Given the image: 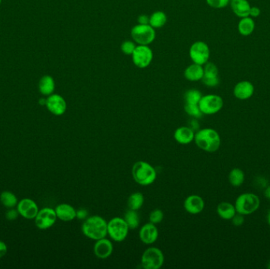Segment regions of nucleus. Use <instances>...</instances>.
Instances as JSON below:
<instances>
[{"label": "nucleus", "instance_id": "b1692460", "mask_svg": "<svg viewBox=\"0 0 270 269\" xmlns=\"http://www.w3.org/2000/svg\"><path fill=\"white\" fill-rule=\"evenodd\" d=\"M167 21V14L164 11L161 10H157V11L153 12V13L149 16V25L153 28V29H160L162 27H164L166 25Z\"/></svg>", "mask_w": 270, "mask_h": 269}, {"label": "nucleus", "instance_id": "49530a36", "mask_svg": "<svg viewBox=\"0 0 270 269\" xmlns=\"http://www.w3.org/2000/svg\"><path fill=\"white\" fill-rule=\"evenodd\" d=\"M268 269H270V262H269V264H268Z\"/></svg>", "mask_w": 270, "mask_h": 269}, {"label": "nucleus", "instance_id": "4468645a", "mask_svg": "<svg viewBox=\"0 0 270 269\" xmlns=\"http://www.w3.org/2000/svg\"><path fill=\"white\" fill-rule=\"evenodd\" d=\"M159 231L155 224L152 223L144 224L139 231V238L144 244L151 245L157 240Z\"/></svg>", "mask_w": 270, "mask_h": 269}, {"label": "nucleus", "instance_id": "f257e3e1", "mask_svg": "<svg viewBox=\"0 0 270 269\" xmlns=\"http://www.w3.org/2000/svg\"><path fill=\"white\" fill-rule=\"evenodd\" d=\"M82 231L88 239L99 240L108 235V222L100 216H90L83 222Z\"/></svg>", "mask_w": 270, "mask_h": 269}, {"label": "nucleus", "instance_id": "bb28decb", "mask_svg": "<svg viewBox=\"0 0 270 269\" xmlns=\"http://www.w3.org/2000/svg\"><path fill=\"white\" fill-rule=\"evenodd\" d=\"M255 21L251 19V17H243L239 23V31L240 34L244 36H249L255 29Z\"/></svg>", "mask_w": 270, "mask_h": 269}, {"label": "nucleus", "instance_id": "a18cd8bd", "mask_svg": "<svg viewBox=\"0 0 270 269\" xmlns=\"http://www.w3.org/2000/svg\"><path fill=\"white\" fill-rule=\"evenodd\" d=\"M267 222H268L269 225L270 226V210L269 211L268 215H267Z\"/></svg>", "mask_w": 270, "mask_h": 269}, {"label": "nucleus", "instance_id": "7ed1b4c3", "mask_svg": "<svg viewBox=\"0 0 270 269\" xmlns=\"http://www.w3.org/2000/svg\"><path fill=\"white\" fill-rule=\"evenodd\" d=\"M134 180L141 186H149L156 178V171L152 165L145 161H137L132 167Z\"/></svg>", "mask_w": 270, "mask_h": 269}, {"label": "nucleus", "instance_id": "9b49d317", "mask_svg": "<svg viewBox=\"0 0 270 269\" xmlns=\"http://www.w3.org/2000/svg\"><path fill=\"white\" fill-rule=\"evenodd\" d=\"M57 219L55 209L52 208H44L39 210L35 217V224L39 229L47 230L52 228Z\"/></svg>", "mask_w": 270, "mask_h": 269}, {"label": "nucleus", "instance_id": "1a4fd4ad", "mask_svg": "<svg viewBox=\"0 0 270 269\" xmlns=\"http://www.w3.org/2000/svg\"><path fill=\"white\" fill-rule=\"evenodd\" d=\"M132 58L135 67L140 69L147 68L153 59V51L148 45H137Z\"/></svg>", "mask_w": 270, "mask_h": 269}, {"label": "nucleus", "instance_id": "6e6552de", "mask_svg": "<svg viewBox=\"0 0 270 269\" xmlns=\"http://www.w3.org/2000/svg\"><path fill=\"white\" fill-rule=\"evenodd\" d=\"M200 110L202 114L211 116L218 113L224 106V101L220 96L215 94L202 96L199 104Z\"/></svg>", "mask_w": 270, "mask_h": 269}, {"label": "nucleus", "instance_id": "ea45409f", "mask_svg": "<svg viewBox=\"0 0 270 269\" xmlns=\"http://www.w3.org/2000/svg\"><path fill=\"white\" fill-rule=\"evenodd\" d=\"M149 23V16L146 14H141L137 17V24L140 25H148Z\"/></svg>", "mask_w": 270, "mask_h": 269}, {"label": "nucleus", "instance_id": "e433bc0d", "mask_svg": "<svg viewBox=\"0 0 270 269\" xmlns=\"http://www.w3.org/2000/svg\"><path fill=\"white\" fill-rule=\"evenodd\" d=\"M244 216H245L236 212V214L235 215V216H233V218L231 220H232L233 225L236 226V227H240V226L243 225V224H244V222H245Z\"/></svg>", "mask_w": 270, "mask_h": 269}, {"label": "nucleus", "instance_id": "37998d69", "mask_svg": "<svg viewBox=\"0 0 270 269\" xmlns=\"http://www.w3.org/2000/svg\"><path fill=\"white\" fill-rule=\"evenodd\" d=\"M265 197H267V199L270 201V186H267L265 190Z\"/></svg>", "mask_w": 270, "mask_h": 269}, {"label": "nucleus", "instance_id": "2eb2a0df", "mask_svg": "<svg viewBox=\"0 0 270 269\" xmlns=\"http://www.w3.org/2000/svg\"><path fill=\"white\" fill-rule=\"evenodd\" d=\"M113 250L114 247L112 241L106 239V237L96 241L94 252L97 258L103 260L109 258L113 254Z\"/></svg>", "mask_w": 270, "mask_h": 269}, {"label": "nucleus", "instance_id": "5701e85b", "mask_svg": "<svg viewBox=\"0 0 270 269\" xmlns=\"http://www.w3.org/2000/svg\"><path fill=\"white\" fill-rule=\"evenodd\" d=\"M217 212L223 220H231L236 214V207L232 203L221 202L217 205Z\"/></svg>", "mask_w": 270, "mask_h": 269}, {"label": "nucleus", "instance_id": "cd10ccee", "mask_svg": "<svg viewBox=\"0 0 270 269\" xmlns=\"http://www.w3.org/2000/svg\"><path fill=\"white\" fill-rule=\"evenodd\" d=\"M0 202L7 209H11L17 206L18 201L17 197L12 192L3 191L0 194Z\"/></svg>", "mask_w": 270, "mask_h": 269}, {"label": "nucleus", "instance_id": "473e14b6", "mask_svg": "<svg viewBox=\"0 0 270 269\" xmlns=\"http://www.w3.org/2000/svg\"><path fill=\"white\" fill-rule=\"evenodd\" d=\"M137 45V44L134 40H125L121 44L120 49L124 55L132 56Z\"/></svg>", "mask_w": 270, "mask_h": 269}, {"label": "nucleus", "instance_id": "a19ab883", "mask_svg": "<svg viewBox=\"0 0 270 269\" xmlns=\"http://www.w3.org/2000/svg\"><path fill=\"white\" fill-rule=\"evenodd\" d=\"M7 253V246L6 243L0 240V258H3Z\"/></svg>", "mask_w": 270, "mask_h": 269}, {"label": "nucleus", "instance_id": "f704fd0d", "mask_svg": "<svg viewBox=\"0 0 270 269\" xmlns=\"http://www.w3.org/2000/svg\"><path fill=\"white\" fill-rule=\"evenodd\" d=\"M230 0H206L208 5L210 7L215 9H221L228 6Z\"/></svg>", "mask_w": 270, "mask_h": 269}, {"label": "nucleus", "instance_id": "c03bdc74", "mask_svg": "<svg viewBox=\"0 0 270 269\" xmlns=\"http://www.w3.org/2000/svg\"><path fill=\"white\" fill-rule=\"evenodd\" d=\"M46 100H47V99L40 98V100H39V104H40V105H41V106L46 105Z\"/></svg>", "mask_w": 270, "mask_h": 269}, {"label": "nucleus", "instance_id": "a211bd4d", "mask_svg": "<svg viewBox=\"0 0 270 269\" xmlns=\"http://www.w3.org/2000/svg\"><path fill=\"white\" fill-rule=\"evenodd\" d=\"M254 92H255V88L252 83L248 81H244V82H239L235 86L233 93L236 98L244 101V100L251 98L253 96Z\"/></svg>", "mask_w": 270, "mask_h": 269}, {"label": "nucleus", "instance_id": "20e7f679", "mask_svg": "<svg viewBox=\"0 0 270 269\" xmlns=\"http://www.w3.org/2000/svg\"><path fill=\"white\" fill-rule=\"evenodd\" d=\"M259 196L252 193H244L236 198L235 207L237 213L249 216L253 214L260 207Z\"/></svg>", "mask_w": 270, "mask_h": 269}, {"label": "nucleus", "instance_id": "4be33fe9", "mask_svg": "<svg viewBox=\"0 0 270 269\" xmlns=\"http://www.w3.org/2000/svg\"><path fill=\"white\" fill-rule=\"evenodd\" d=\"M231 7L236 15L242 18L250 15L251 7L248 0H231Z\"/></svg>", "mask_w": 270, "mask_h": 269}, {"label": "nucleus", "instance_id": "aec40b11", "mask_svg": "<svg viewBox=\"0 0 270 269\" xmlns=\"http://www.w3.org/2000/svg\"><path fill=\"white\" fill-rule=\"evenodd\" d=\"M184 78L190 82L202 81L204 76V67L202 65L193 63L185 69Z\"/></svg>", "mask_w": 270, "mask_h": 269}, {"label": "nucleus", "instance_id": "2f4dec72", "mask_svg": "<svg viewBox=\"0 0 270 269\" xmlns=\"http://www.w3.org/2000/svg\"><path fill=\"white\" fill-rule=\"evenodd\" d=\"M184 110L188 116L195 118V119H199V118L203 116L202 112L200 110L198 105H188V104H185Z\"/></svg>", "mask_w": 270, "mask_h": 269}, {"label": "nucleus", "instance_id": "ddd939ff", "mask_svg": "<svg viewBox=\"0 0 270 269\" xmlns=\"http://www.w3.org/2000/svg\"><path fill=\"white\" fill-rule=\"evenodd\" d=\"M17 209L19 215L27 220L35 219L39 212V208L36 203L29 198H24L17 203Z\"/></svg>", "mask_w": 270, "mask_h": 269}, {"label": "nucleus", "instance_id": "de8ad7c7", "mask_svg": "<svg viewBox=\"0 0 270 269\" xmlns=\"http://www.w3.org/2000/svg\"><path fill=\"white\" fill-rule=\"evenodd\" d=\"M1 3H2V0H0V5H1Z\"/></svg>", "mask_w": 270, "mask_h": 269}, {"label": "nucleus", "instance_id": "c9c22d12", "mask_svg": "<svg viewBox=\"0 0 270 269\" xmlns=\"http://www.w3.org/2000/svg\"><path fill=\"white\" fill-rule=\"evenodd\" d=\"M202 82L208 87H216L219 85V78H202Z\"/></svg>", "mask_w": 270, "mask_h": 269}, {"label": "nucleus", "instance_id": "7c9ffc66", "mask_svg": "<svg viewBox=\"0 0 270 269\" xmlns=\"http://www.w3.org/2000/svg\"><path fill=\"white\" fill-rule=\"evenodd\" d=\"M203 78H217L218 77V68L214 63H206L204 65Z\"/></svg>", "mask_w": 270, "mask_h": 269}, {"label": "nucleus", "instance_id": "412c9836", "mask_svg": "<svg viewBox=\"0 0 270 269\" xmlns=\"http://www.w3.org/2000/svg\"><path fill=\"white\" fill-rule=\"evenodd\" d=\"M38 89L39 91L43 96L48 97L52 95L55 89V80L50 75H44L39 81Z\"/></svg>", "mask_w": 270, "mask_h": 269}, {"label": "nucleus", "instance_id": "39448f33", "mask_svg": "<svg viewBox=\"0 0 270 269\" xmlns=\"http://www.w3.org/2000/svg\"><path fill=\"white\" fill-rule=\"evenodd\" d=\"M132 40L137 45H149L156 39V29L149 24L135 25L131 31Z\"/></svg>", "mask_w": 270, "mask_h": 269}, {"label": "nucleus", "instance_id": "0eeeda50", "mask_svg": "<svg viewBox=\"0 0 270 269\" xmlns=\"http://www.w3.org/2000/svg\"><path fill=\"white\" fill-rule=\"evenodd\" d=\"M164 262V254L156 247L146 249L141 256V266L145 269H159Z\"/></svg>", "mask_w": 270, "mask_h": 269}, {"label": "nucleus", "instance_id": "72a5a7b5", "mask_svg": "<svg viewBox=\"0 0 270 269\" xmlns=\"http://www.w3.org/2000/svg\"><path fill=\"white\" fill-rule=\"evenodd\" d=\"M163 219H164V212L160 209H154L149 214V222L152 224H160Z\"/></svg>", "mask_w": 270, "mask_h": 269}, {"label": "nucleus", "instance_id": "f3484780", "mask_svg": "<svg viewBox=\"0 0 270 269\" xmlns=\"http://www.w3.org/2000/svg\"><path fill=\"white\" fill-rule=\"evenodd\" d=\"M57 218L62 221L70 222L76 218L77 210L69 204H60L55 209Z\"/></svg>", "mask_w": 270, "mask_h": 269}, {"label": "nucleus", "instance_id": "6ab92c4d", "mask_svg": "<svg viewBox=\"0 0 270 269\" xmlns=\"http://www.w3.org/2000/svg\"><path fill=\"white\" fill-rule=\"evenodd\" d=\"M194 130L191 127H181L177 128L174 133V138L181 144H188L194 140Z\"/></svg>", "mask_w": 270, "mask_h": 269}, {"label": "nucleus", "instance_id": "f8f14e48", "mask_svg": "<svg viewBox=\"0 0 270 269\" xmlns=\"http://www.w3.org/2000/svg\"><path fill=\"white\" fill-rule=\"evenodd\" d=\"M46 108L52 115L61 116L67 111V105L65 99L59 94L53 93L46 100Z\"/></svg>", "mask_w": 270, "mask_h": 269}, {"label": "nucleus", "instance_id": "a878e982", "mask_svg": "<svg viewBox=\"0 0 270 269\" xmlns=\"http://www.w3.org/2000/svg\"><path fill=\"white\" fill-rule=\"evenodd\" d=\"M144 204V196L140 192L133 193L130 195L128 200V206L129 209L137 211L141 209Z\"/></svg>", "mask_w": 270, "mask_h": 269}, {"label": "nucleus", "instance_id": "58836bf2", "mask_svg": "<svg viewBox=\"0 0 270 269\" xmlns=\"http://www.w3.org/2000/svg\"><path fill=\"white\" fill-rule=\"evenodd\" d=\"M88 214H89V212L86 209H78V210H77L76 218L85 220L86 218H88Z\"/></svg>", "mask_w": 270, "mask_h": 269}, {"label": "nucleus", "instance_id": "c85d7f7f", "mask_svg": "<svg viewBox=\"0 0 270 269\" xmlns=\"http://www.w3.org/2000/svg\"><path fill=\"white\" fill-rule=\"evenodd\" d=\"M124 219L125 220L126 223L128 224L130 229L134 230L138 228L139 224H140V217H139L137 211L129 209L126 212Z\"/></svg>", "mask_w": 270, "mask_h": 269}, {"label": "nucleus", "instance_id": "4c0bfd02", "mask_svg": "<svg viewBox=\"0 0 270 269\" xmlns=\"http://www.w3.org/2000/svg\"><path fill=\"white\" fill-rule=\"evenodd\" d=\"M18 215H19V212H18L17 209L11 208V209H9V210L6 212V218L9 221H13V220H17Z\"/></svg>", "mask_w": 270, "mask_h": 269}, {"label": "nucleus", "instance_id": "dca6fc26", "mask_svg": "<svg viewBox=\"0 0 270 269\" xmlns=\"http://www.w3.org/2000/svg\"><path fill=\"white\" fill-rule=\"evenodd\" d=\"M183 206L185 210L190 214L198 215L205 209V201L202 197L193 194L186 198Z\"/></svg>", "mask_w": 270, "mask_h": 269}, {"label": "nucleus", "instance_id": "9d476101", "mask_svg": "<svg viewBox=\"0 0 270 269\" xmlns=\"http://www.w3.org/2000/svg\"><path fill=\"white\" fill-rule=\"evenodd\" d=\"M189 56L193 63L204 66L208 63L210 56L209 46L203 41L194 42L190 46Z\"/></svg>", "mask_w": 270, "mask_h": 269}, {"label": "nucleus", "instance_id": "c756f323", "mask_svg": "<svg viewBox=\"0 0 270 269\" xmlns=\"http://www.w3.org/2000/svg\"><path fill=\"white\" fill-rule=\"evenodd\" d=\"M202 97V93L198 89H189L184 94L185 104L198 105Z\"/></svg>", "mask_w": 270, "mask_h": 269}, {"label": "nucleus", "instance_id": "393cba45", "mask_svg": "<svg viewBox=\"0 0 270 269\" xmlns=\"http://www.w3.org/2000/svg\"><path fill=\"white\" fill-rule=\"evenodd\" d=\"M229 181L234 187H239L244 184L245 181V174L240 168H233L229 174Z\"/></svg>", "mask_w": 270, "mask_h": 269}, {"label": "nucleus", "instance_id": "423d86ee", "mask_svg": "<svg viewBox=\"0 0 270 269\" xmlns=\"http://www.w3.org/2000/svg\"><path fill=\"white\" fill-rule=\"evenodd\" d=\"M129 227L124 219L114 217L108 222V235L112 240L121 243L125 240L129 233Z\"/></svg>", "mask_w": 270, "mask_h": 269}, {"label": "nucleus", "instance_id": "79ce46f5", "mask_svg": "<svg viewBox=\"0 0 270 269\" xmlns=\"http://www.w3.org/2000/svg\"><path fill=\"white\" fill-rule=\"evenodd\" d=\"M260 10H259V8L255 7V6H254V7L251 8V11H250V15L252 16V17H258V16L260 15Z\"/></svg>", "mask_w": 270, "mask_h": 269}, {"label": "nucleus", "instance_id": "f03ea898", "mask_svg": "<svg viewBox=\"0 0 270 269\" xmlns=\"http://www.w3.org/2000/svg\"><path fill=\"white\" fill-rule=\"evenodd\" d=\"M194 140L198 148L207 152H217L221 144V136L212 128L199 130L194 135Z\"/></svg>", "mask_w": 270, "mask_h": 269}]
</instances>
